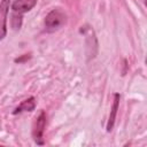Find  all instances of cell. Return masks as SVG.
Wrapping results in <instances>:
<instances>
[{
  "mask_svg": "<svg viewBox=\"0 0 147 147\" xmlns=\"http://www.w3.org/2000/svg\"><path fill=\"white\" fill-rule=\"evenodd\" d=\"M67 22V15L63 10L56 8L51 10L45 17V26L47 30H56L63 26Z\"/></svg>",
  "mask_w": 147,
  "mask_h": 147,
  "instance_id": "obj_1",
  "label": "cell"
},
{
  "mask_svg": "<svg viewBox=\"0 0 147 147\" xmlns=\"http://www.w3.org/2000/svg\"><path fill=\"white\" fill-rule=\"evenodd\" d=\"M45 126H46V115H45L44 111H41L40 115L37 117V121H36V123H34L33 131H32L33 139H34V141H36L38 145H42V144H44L42 136H44Z\"/></svg>",
  "mask_w": 147,
  "mask_h": 147,
  "instance_id": "obj_2",
  "label": "cell"
},
{
  "mask_svg": "<svg viewBox=\"0 0 147 147\" xmlns=\"http://www.w3.org/2000/svg\"><path fill=\"white\" fill-rule=\"evenodd\" d=\"M10 0H0V40L7 33V15L9 11Z\"/></svg>",
  "mask_w": 147,
  "mask_h": 147,
  "instance_id": "obj_3",
  "label": "cell"
},
{
  "mask_svg": "<svg viewBox=\"0 0 147 147\" xmlns=\"http://www.w3.org/2000/svg\"><path fill=\"white\" fill-rule=\"evenodd\" d=\"M38 0H15L11 5V9L15 14L22 15L29 10H31L36 5Z\"/></svg>",
  "mask_w": 147,
  "mask_h": 147,
  "instance_id": "obj_4",
  "label": "cell"
},
{
  "mask_svg": "<svg viewBox=\"0 0 147 147\" xmlns=\"http://www.w3.org/2000/svg\"><path fill=\"white\" fill-rule=\"evenodd\" d=\"M119 99H121V95L118 93H115L114 94V103H113L111 113L109 115V119H108V123H107V131L108 132H110L113 130V126H114V123H115V118H116V114H117V109H118Z\"/></svg>",
  "mask_w": 147,
  "mask_h": 147,
  "instance_id": "obj_5",
  "label": "cell"
},
{
  "mask_svg": "<svg viewBox=\"0 0 147 147\" xmlns=\"http://www.w3.org/2000/svg\"><path fill=\"white\" fill-rule=\"evenodd\" d=\"M36 107V101L34 98H29L24 101H22V103L14 110V114H18V113H23V111H32Z\"/></svg>",
  "mask_w": 147,
  "mask_h": 147,
  "instance_id": "obj_6",
  "label": "cell"
},
{
  "mask_svg": "<svg viewBox=\"0 0 147 147\" xmlns=\"http://www.w3.org/2000/svg\"><path fill=\"white\" fill-rule=\"evenodd\" d=\"M11 24L14 29H20L21 24H22V15L18 14H13V18H11Z\"/></svg>",
  "mask_w": 147,
  "mask_h": 147,
  "instance_id": "obj_7",
  "label": "cell"
},
{
  "mask_svg": "<svg viewBox=\"0 0 147 147\" xmlns=\"http://www.w3.org/2000/svg\"><path fill=\"white\" fill-rule=\"evenodd\" d=\"M29 57H30V56L24 55V56H23V57H21V59H16V60H15V62H18V63H20V62H22V61H24V60H26V59H29Z\"/></svg>",
  "mask_w": 147,
  "mask_h": 147,
  "instance_id": "obj_8",
  "label": "cell"
}]
</instances>
